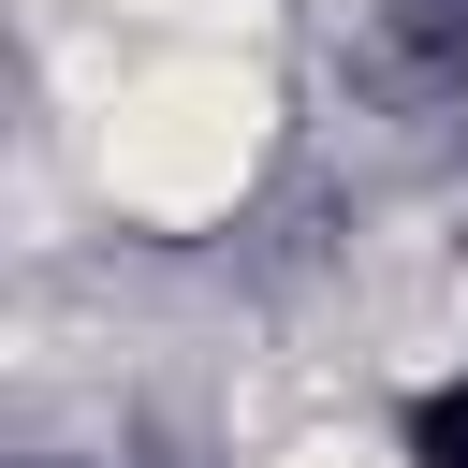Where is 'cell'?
I'll return each instance as SVG.
<instances>
[{
  "label": "cell",
  "mask_w": 468,
  "mask_h": 468,
  "mask_svg": "<svg viewBox=\"0 0 468 468\" xmlns=\"http://www.w3.org/2000/svg\"><path fill=\"white\" fill-rule=\"evenodd\" d=\"M117 44H278V0H58Z\"/></svg>",
  "instance_id": "cell-3"
},
{
  "label": "cell",
  "mask_w": 468,
  "mask_h": 468,
  "mask_svg": "<svg viewBox=\"0 0 468 468\" xmlns=\"http://www.w3.org/2000/svg\"><path fill=\"white\" fill-rule=\"evenodd\" d=\"M44 132H58L102 234L205 249L278 190L292 88H278V44H117V29H88Z\"/></svg>",
  "instance_id": "cell-1"
},
{
  "label": "cell",
  "mask_w": 468,
  "mask_h": 468,
  "mask_svg": "<svg viewBox=\"0 0 468 468\" xmlns=\"http://www.w3.org/2000/svg\"><path fill=\"white\" fill-rule=\"evenodd\" d=\"M249 468H424V453H410V424H395V410L307 395L292 424H263V439H249Z\"/></svg>",
  "instance_id": "cell-2"
}]
</instances>
